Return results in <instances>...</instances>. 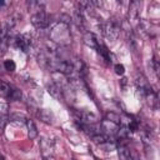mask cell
Returning <instances> with one entry per match:
<instances>
[{"mask_svg":"<svg viewBox=\"0 0 160 160\" xmlns=\"http://www.w3.org/2000/svg\"><path fill=\"white\" fill-rule=\"evenodd\" d=\"M51 41L55 44L60 45H66L70 41V30H69V24L66 22H58L50 31Z\"/></svg>","mask_w":160,"mask_h":160,"instance_id":"cell-1","label":"cell"},{"mask_svg":"<svg viewBox=\"0 0 160 160\" xmlns=\"http://www.w3.org/2000/svg\"><path fill=\"white\" fill-rule=\"evenodd\" d=\"M102 34L110 39V40H116L119 34H120V24L115 19H110L102 24Z\"/></svg>","mask_w":160,"mask_h":160,"instance_id":"cell-2","label":"cell"},{"mask_svg":"<svg viewBox=\"0 0 160 160\" xmlns=\"http://www.w3.org/2000/svg\"><path fill=\"white\" fill-rule=\"evenodd\" d=\"M49 15L44 11V10H41V11H39V12H35V14H32V16H31V24L36 28V29H39V30H42V29H46L48 26H49Z\"/></svg>","mask_w":160,"mask_h":160,"instance_id":"cell-3","label":"cell"},{"mask_svg":"<svg viewBox=\"0 0 160 160\" xmlns=\"http://www.w3.org/2000/svg\"><path fill=\"white\" fill-rule=\"evenodd\" d=\"M15 44L16 46L24 51V52H28L30 50V46H31V36L29 34H21V35H18L15 38Z\"/></svg>","mask_w":160,"mask_h":160,"instance_id":"cell-4","label":"cell"},{"mask_svg":"<svg viewBox=\"0 0 160 160\" xmlns=\"http://www.w3.org/2000/svg\"><path fill=\"white\" fill-rule=\"evenodd\" d=\"M100 129H101L102 132L106 134V135H115V134L118 132V130H119V125L115 124V122H112V121H110V120H108V119H105V120L101 122Z\"/></svg>","mask_w":160,"mask_h":160,"instance_id":"cell-5","label":"cell"},{"mask_svg":"<svg viewBox=\"0 0 160 160\" xmlns=\"http://www.w3.org/2000/svg\"><path fill=\"white\" fill-rule=\"evenodd\" d=\"M48 91L49 94L56 99V100H62L64 99V91L61 90V88L59 85H56L55 82H49L48 84Z\"/></svg>","mask_w":160,"mask_h":160,"instance_id":"cell-6","label":"cell"},{"mask_svg":"<svg viewBox=\"0 0 160 160\" xmlns=\"http://www.w3.org/2000/svg\"><path fill=\"white\" fill-rule=\"evenodd\" d=\"M40 149H41V154L44 158H52V142L49 139H42L40 141Z\"/></svg>","mask_w":160,"mask_h":160,"instance_id":"cell-7","label":"cell"},{"mask_svg":"<svg viewBox=\"0 0 160 160\" xmlns=\"http://www.w3.org/2000/svg\"><path fill=\"white\" fill-rule=\"evenodd\" d=\"M44 6H45V0H28V8L29 10L34 11V14L44 10Z\"/></svg>","mask_w":160,"mask_h":160,"instance_id":"cell-8","label":"cell"},{"mask_svg":"<svg viewBox=\"0 0 160 160\" xmlns=\"http://www.w3.org/2000/svg\"><path fill=\"white\" fill-rule=\"evenodd\" d=\"M80 10L82 12H88V14H92L94 12V5L91 2V0H76Z\"/></svg>","mask_w":160,"mask_h":160,"instance_id":"cell-9","label":"cell"},{"mask_svg":"<svg viewBox=\"0 0 160 160\" xmlns=\"http://www.w3.org/2000/svg\"><path fill=\"white\" fill-rule=\"evenodd\" d=\"M36 116H38L41 121H44V122H46V124H51V122H52V115H51V112H49V111L45 110V109H39V110L36 111Z\"/></svg>","mask_w":160,"mask_h":160,"instance_id":"cell-10","label":"cell"},{"mask_svg":"<svg viewBox=\"0 0 160 160\" xmlns=\"http://www.w3.org/2000/svg\"><path fill=\"white\" fill-rule=\"evenodd\" d=\"M26 126H28V136H29V139H35V138H38V128H36V125H35V122L32 121V120H26Z\"/></svg>","mask_w":160,"mask_h":160,"instance_id":"cell-11","label":"cell"},{"mask_svg":"<svg viewBox=\"0 0 160 160\" xmlns=\"http://www.w3.org/2000/svg\"><path fill=\"white\" fill-rule=\"evenodd\" d=\"M95 49H96V51H98V52H99V54H100V55H101V56H102L108 62H110V61H111V59H110V54H109V50H108V48H106L102 42H100V41H99Z\"/></svg>","mask_w":160,"mask_h":160,"instance_id":"cell-12","label":"cell"},{"mask_svg":"<svg viewBox=\"0 0 160 160\" xmlns=\"http://www.w3.org/2000/svg\"><path fill=\"white\" fill-rule=\"evenodd\" d=\"M84 41H85V44H86L88 46L94 48V49L96 48V45H98V42H99L98 38H96L92 32H86L85 36H84Z\"/></svg>","mask_w":160,"mask_h":160,"instance_id":"cell-13","label":"cell"},{"mask_svg":"<svg viewBox=\"0 0 160 160\" xmlns=\"http://www.w3.org/2000/svg\"><path fill=\"white\" fill-rule=\"evenodd\" d=\"M9 120L11 122H15V124H19V125H22V124H26V118L24 114H20V112H14L9 116Z\"/></svg>","mask_w":160,"mask_h":160,"instance_id":"cell-14","label":"cell"},{"mask_svg":"<svg viewBox=\"0 0 160 160\" xmlns=\"http://www.w3.org/2000/svg\"><path fill=\"white\" fill-rule=\"evenodd\" d=\"M11 90H12V88H11L8 82H5V81H0V95H1L2 98L9 99L10 94H11Z\"/></svg>","mask_w":160,"mask_h":160,"instance_id":"cell-15","label":"cell"},{"mask_svg":"<svg viewBox=\"0 0 160 160\" xmlns=\"http://www.w3.org/2000/svg\"><path fill=\"white\" fill-rule=\"evenodd\" d=\"M118 154H119V156L121 158V159H130L131 158V154H130V150L125 146V145H120L119 148H118Z\"/></svg>","mask_w":160,"mask_h":160,"instance_id":"cell-16","label":"cell"},{"mask_svg":"<svg viewBox=\"0 0 160 160\" xmlns=\"http://www.w3.org/2000/svg\"><path fill=\"white\" fill-rule=\"evenodd\" d=\"M21 98H22L21 91H20L19 89L12 88V90H11V94H10L9 99H11V100H14V101H18V100H21Z\"/></svg>","mask_w":160,"mask_h":160,"instance_id":"cell-17","label":"cell"},{"mask_svg":"<svg viewBox=\"0 0 160 160\" xmlns=\"http://www.w3.org/2000/svg\"><path fill=\"white\" fill-rule=\"evenodd\" d=\"M105 119H108V120H110V121H112V122H115L118 125H120V122H121V118L115 112H108Z\"/></svg>","mask_w":160,"mask_h":160,"instance_id":"cell-18","label":"cell"},{"mask_svg":"<svg viewBox=\"0 0 160 160\" xmlns=\"http://www.w3.org/2000/svg\"><path fill=\"white\" fill-rule=\"evenodd\" d=\"M4 68L8 70V71H14L15 70V68H16V65H15V62H14V60H5L4 61Z\"/></svg>","mask_w":160,"mask_h":160,"instance_id":"cell-19","label":"cell"},{"mask_svg":"<svg viewBox=\"0 0 160 160\" xmlns=\"http://www.w3.org/2000/svg\"><path fill=\"white\" fill-rule=\"evenodd\" d=\"M115 72H116L118 75H124V72H125L124 65H122V64H116V65H115Z\"/></svg>","mask_w":160,"mask_h":160,"instance_id":"cell-20","label":"cell"},{"mask_svg":"<svg viewBox=\"0 0 160 160\" xmlns=\"http://www.w3.org/2000/svg\"><path fill=\"white\" fill-rule=\"evenodd\" d=\"M91 2H92V5L96 6V8L102 6V0H91Z\"/></svg>","mask_w":160,"mask_h":160,"instance_id":"cell-21","label":"cell"},{"mask_svg":"<svg viewBox=\"0 0 160 160\" xmlns=\"http://www.w3.org/2000/svg\"><path fill=\"white\" fill-rule=\"evenodd\" d=\"M4 4V0H0V5H2Z\"/></svg>","mask_w":160,"mask_h":160,"instance_id":"cell-22","label":"cell"}]
</instances>
